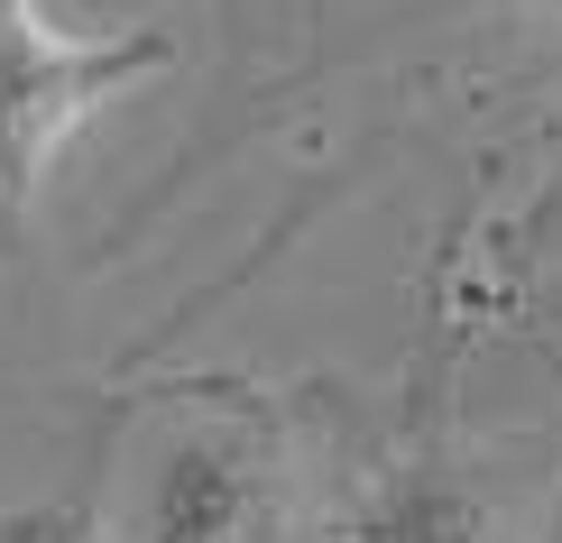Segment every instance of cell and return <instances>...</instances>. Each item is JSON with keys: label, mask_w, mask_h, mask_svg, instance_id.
<instances>
[{"label": "cell", "mask_w": 562, "mask_h": 543, "mask_svg": "<svg viewBox=\"0 0 562 543\" xmlns=\"http://www.w3.org/2000/svg\"><path fill=\"white\" fill-rule=\"evenodd\" d=\"M350 543H507V516L471 479H452L442 461H415L360 507Z\"/></svg>", "instance_id": "obj_3"}, {"label": "cell", "mask_w": 562, "mask_h": 543, "mask_svg": "<svg viewBox=\"0 0 562 543\" xmlns=\"http://www.w3.org/2000/svg\"><path fill=\"white\" fill-rule=\"evenodd\" d=\"M0 543H111V525L92 498H29L0 507Z\"/></svg>", "instance_id": "obj_4"}, {"label": "cell", "mask_w": 562, "mask_h": 543, "mask_svg": "<svg viewBox=\"0 0 562 543\" xmlns=\"http://www.w3.org/2000/svg\"><path fill=\"white\" fill-rule=\"evenodd\" d=\"M176 75L167 29H102L75 37L46 19V0H0V222H29L56 148L121 92Z\"/></svg>", "instance_id": "obj_1"}, {"label": "cell", "mask_w": 562, "mask_h": 543, "mask_svg": "<svg viewBox=\"0 0 562 543\" xmlns=\"http://www.w3.org/2000/svg\"><path fill=\"white\" fill-rule=\"evenodd\" d=\"M130 543H295V452L277 415L194 406L148 442Z\"/></svg>", "instance_id": "obj_2"}, {"label": "cell", "mask_w": 562, "mask_h": 543, "mask_svg": "<svg viewBox=\"0 0 562 543\" xmlns=\"http://www.w3.org/2000/svg\"><path fill=\"white\" fill-rule=\"evenodd\" d=\"M434 10H471V19H562V0H434Z\"/></svg>", "instance_id": "obj_5"}]
</instances>
